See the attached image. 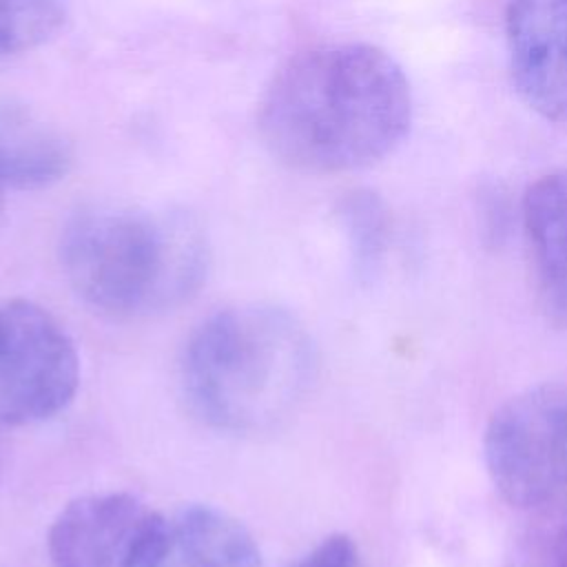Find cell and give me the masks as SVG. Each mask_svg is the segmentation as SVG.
<instances>
[{"mask_svg":"<svg viewBox=\"0 0 567 567\" xmlns=\"http://www.w3.org/2000/svg\"><path fill=\"white\" fill-rule=\"evenodd\" d=\"M412 124L403 69L365 42H332L290 58L257 104V131L288 168L334 175L388 157Z\"/></svg>","mask_w":567,"mask_h":567,"instance_id":"1","label":"cell"},{"mask_svg":"<svg viewBox=\"0 0 567 567\" xmlns=\"http://www.w3.org/2000/svg\"><path fill=\"white\" fill-rule=\"evenodd\" d=\"M303 323L270 303H239L206 317L188 337L182 381L213 427L250 434L288 419L315 379Z\"/></svg>","mask_w":567,"mask_h":567,"instance_id":"2","label":"cell"},{"mask_svg":"<svg viewBox=\"0 0 567 567\" xmlns=\"http://www.w3.org/2000/svg\"><path fill=\"white\" fill-rule=\"evenodd\" d=\"M60 259L86 303L117 317H144L197 292L208 270V246L184 213L95 204L66 221Z\"/></svg>","mask_w":567,"mask_h":567,"instance_id":"3","label":"cell"},{"mask_svg":"<svg viewBox=\"0 0 567 567\" xmlns=\"http://www.w3.org/2000/svg\"><path fill=\"white\" fill-rule=\"evenodd\" d=\"M485 467L494 489L536 518L567 512V383L507 399L487 421Z\"/></svg>","mask_w":567,"mask_h":567,"instance_id":"4","label":"cell"},{"mask_svg":"<svg viewBox=\"0 0 567 567\" xmlns=\"http://www.w3.org/2000/svg\"><path fill=\"white\" fill-rule=\"evenodd\" d=\"M80 385L71 334L29 299L0 301V423L33 425L62 412Z\"/></svg>","mask_w":567,"mask_h":567,"instance_id":"5","label":"cell"},{"mask_svg":"<svg viewBox=\"0 0 567 567\" xmlns=\"http://www.w3.org/2000/svg\"><path fill=\"white\" fill-rule=\"evenodd\" d=\"M157 514L126 492L80 496L51 523L49 563L51 567H135Z\"/></svg>","mask_w":567,"mask_h":567,"instance_id":"6","label":"cell"},{"mask_svg":"<svg viewBox=\"0 0 567 567\" xmlns=\"http://www.w3.org/2000/svg\"><path fill=\"white\" fill-rule=\"evenodd\" d=\"M505 42L525 106L547 122L567 124V0H509Z\"/></svg>","mask_w":567,"mask_h":567,"instance_id":"7","label":"cell"},{"mask_svg":"<svg viewBox=\"0 0 567 567\" xmlns=\"http://www.w3.org/2000/svg\"><path fill=\"white\" fill-rule=\"evenodd\" d=\"M135 567H264L252 534L210 505L157 514Z\"/></svg>","mask_w":567,"mask_h":567,"instance_id":"8","label":"cell"},{"mask_svg":"<svg viewBox=\"0 0 567 567\" xmlns=\"http://www.w3.org/2000/svg\"><path fill=\"white\" fill-rule=\"evenodd\" d=\"M523 230L540 312L551 326L567 328V168L527 186Z\"/></svg>","mask_w":567,"mask_h":567,"instance_id":"9","label":"cell"},{"mask_svg":"<svg viewBox=\"0 0 567 567\" xmlns=\"http://www.w3.org/2000/svg\"><path fill=\"white\" fill-rule=\"evenodd\" d=\"M69 142L35 113L16 104H0V186L44 188L66 175Z\"/></svg>","mask_w":567,"mask_h":567,"instance_id":"10","label":"cell"},{"mask_svg":"<svg viewBox=\"0 0 567 567\" xmlns=\"http://www.w3.org/2000/svg\"><path fill=\"white\" fill-rule=\"evenodd\" d=\"M64 20V0H0V55L31 51Z\"/></svg>","mask_w":567,"mask_h":567,"instance_id":"11","label":"cell"},{"mask_svg":"<svg viewBox=\"0 0 567 567\" xmlns=\"http://www.w3.org/2000/svg\"><path fill=\"white\" fill-rule=\"evenodd\" d=\"M343 226L357 272L370 275L377 268L388 239V217L381 202L370 193H357L343 206Z\"/></svg>","mask_w":567,"mask_h":567,"instance_id":"12","label":"cell"},{"mask_svg":"<svg viewBox=\"0 0 567 567\" xmlns=\"http://www.w3.org/2000/svg\"><path fill=\"white\" fill-rule=\"evenodd\" d=\"M538 520L543 527L532 540L529 567H567V512Z\"/></svg>","mask_w":567,"mask_h":567,"instance_id":"13","label":"cell"},{"mask_svg":"<svg viewBox=\"0 0 567 567\" xmlns=\"http://www.w3.org/2000/svg\"><path fill=\"white\" fill-rule=\"evenodd\" d=\"M288 567H361V554L348 534H332Z\"/></svg>","mask_w":567,"mask_h":567,"instance_id":"14","label":"cell"},{"mask_svg":"<svg viewBox=\"0 0 567 567\" xmlns=\"http://www.w3.org/2000/svg\"><path fill=\"white\" fill-rule=\"evenodd\" d=\"M2 190H4V188L0 186V208H2Z\"/></svg>","mask_w":567,"mask_h":567,"instance_id":"15","label":"cell"}]
</instances>
